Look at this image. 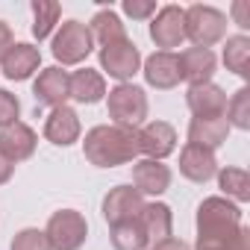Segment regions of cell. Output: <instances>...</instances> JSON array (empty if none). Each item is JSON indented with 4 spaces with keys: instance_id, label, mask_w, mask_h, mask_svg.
I'll return each mask as SVG.
<instances>
[{
    "instance_id": "15",
    "label": "cell",
    "mask_w": 250,
    "mask_h": 250,
    "mask_svg": "<svg viewBox=\"0 0 250 250\" xmlns=\"http://www.w3.org/2000/svg\"><path fill=\"white\" fill-rule=\"evenodd\" d=\"M133 188L145 197V194H162L171 188V168L156 162V159H142L133 165Z\"/></svg>"
},
{
    "instance_id": "5",
    "label": "cell",
    "mask_w": 250,
    "mask_h": 250,
    "mask_svg": "<svg viewBox=\"0 0 250 250\" xmlns=\"http://www.w3.org/2000/svg\"><path fill=\"white\" fill-rule=\"evenodd\" d=\"M44 235H47L50 250H80L88 235V224L77 209H59L50 215Z\"/></svg>"
},
{
    "instance_id": "9",
    "label": "cell",
    "mask_w": 250,
    "mask_h": 250,
    "mask_svg": "<svg viewBox=\"0 0 250 250\" xmlns=\"http://www.w3.org/2000/svg\"><path fill=\"white\" fill-rule=\"evenodd\" d=\"M177 147V133L171 124L165 121H150L139 130V153H145L147 159L162 162L165 156H171Z\"/></svg>"
},
{
    "instance_id": "21",
    "label": "cell",
    "mask_w": 250,
    "mask_h": 250,
    "mask_svg": "<svg viewBox=\"0 0 250 250\" xmlns=\"http://www.w3.org/2000/svg\"><path fill=\"white\" fill-rule=\"evenodd\" d=\"M229 136V124L227 118H191L188 124V145H200V147H221Z\"/></svg>"
},
{
    "instance_id": "34",
    "label": "cell",
    "mask_w": 250,
    "mask_h": 250,
    "mask_svg": "<svg viewBox=\"0 0 250 250\" xmlns=\"http://www.w3.org/2000/svg\"><path fill=\"white\" fill-rule=\"evenodd\" d=\"M232 15H235V24L238 27H244V30L250 27V6L244 3V0H238V3L232 6Z\"/></svg>"
},
{
    "instance_id": "7",
    "label": "cell",
    "mask_w": 250,
    "mask_h": 250,
    "mask_svg": "<svg viewBox=\"0 0 250 250\" xmlns=\"http://www.w3.org/2000/svg\"><path fill=\"white\" fill-rule=\"evenodd\" d=\"M139 65H142V53L133 44V39H118L100 47V68L121 83H127L139 71Z\"/></svg>"
},
{
    "instance_id": "28",
    "label": "cell",
    "mask_w": 250,
    "mask_h": 250,
    "mask_svg": "<svg viewBox=\"0 0 250 250\" xmlns=\"http://www.w3.org/2000/svg\"><path fill=\"white\" fill-rule=\"evenodd\" d=\"M229 127H238V130H250V88H238L232 94V100H227V112H224Z\"/></svg>"
},
{
    "instance_id": "25",
    "label": "cell",
    "mask_w": 250,
    "mask_h": 250,
    "mask_svg": "<svg viewBox=\"0 0 250 250\" xmlns=\"http://www.w3.org/2000/svg\"><path fill=\"white\" fill-rule=\"evenodd\" d=\"M59 15H62V6L56 3V0H33V18H36L33 36L39 42H44L53 33V27L59 24Z\"/></svg>"
},
{
    "instance_id": "17",
    "label": "cell",
    "mask_w": 250,
    "mask_h": 250,
    "mask_svg": "<svg viewBox=\"0 0 250 250\" xmlns=\"http://www.w3.org/2000/svg\"><path fill=\"white\" fill-rule=\"evenodd\" d=\"M186 103L194 112V118H224V112H227V94L215 83L191 85L186 94Z\"/></svg>"
},
{
    "instance_id": "10",
    "label": "cell",
    "mask_w": 250,
    "mask_h": 250,
    "mask_svg": "<svg viewBox=\"0 0 250 250\" xmlns=\"http://www.w3.org/2000/svg\"><path fill=\"white\" fill-rule=\"evenodd\" d=\"M145 197L133 188V186H115L106 197H103V218L109 227L121 224V221H130L142 212Z\"/></svg>"
},
{
    "instance_id": "32",
    "label": "cell",
    "mask_w": 250,
    "mask_h": 250,
    "mask_svg": "<svg viewBox=\"0 0 250 250\" xmlns=\"http://www.w3.org/2000/svg\"><path fill=\"white\" fill-rule=\"evenodd\" d=\"M124 12H127L133 21H145L156 12V3L153 0H124Z\"/></svg>"
},
{
    "instance_id": "35",
    "label": "cell",
    "mask_w": 250,
    "mask_h": 250,
    "mask_svg": "<svg viewBox=\"0 0 250 250\" xmlns=\"http://www.w3.org/2000/svg\"><path fill=\"white\" fill-rule=\"evenodd\" d=\"M12 174H15V162H12L3 150H0V186L9 183V180H12Z\"/></svg>"
},
{
    "instance_id": "33",
    "label": "cell",
    "mask_w": 250,
    "mask_h": 250,
    "mask_svg": "<svg viewBox=\"0 0 250 250\" xmlns=\"http://www.w3.org/2000/svg\"><path fill=\"white\" fill-rule=\"evenodd\" d=\"M15 44V36H12V27L6 21H0V59L9 53V47Z\"/></svg>"
},
{
    "instance_id": "31",
    "label": "cell",
    "mask_w": 250,
    "mask_h": 250,
    "mask_svg": "<svg viewBox=\"0 0 250 250\" xmlns=\"http://www.w3.org/2000/svg\"><path fill=\"white\" fill-rule=\"evenodd\" d=\"M18 115H21V103H18V97H15L12 91H6V88H0V130L9 127V124H15Z\"/></svg>"
},
{
    "instance_id": "24",
    "label": "cell",
    "mask_w": 250,
    "mask_h": 250,
    "mask_svg": "<svg viewBox=\"0 0 250 250\" xmlns=\"http://www.w3.org/2000/svg\"><path fill=\"white\" fill-rule=\"evenodd\" d=\"M88 33H91V39L100 42V44H112V42H118V39H127V30H124L121 18H118L112 9H100V12L91 18Z\"/></svg>"
},
{
    "instance_id": "36",
    "label": "cell",
    "mask_w": 250,
    "mask_h": 250,
    "mask_svg": "<svg viewBox=\"0 0 250 250\" xmlns=\"http://www.w3.org/2000/svg\"><path fill=\"white\" fill-rule=\"evenodd\" d=\"M147 250H188V244L171 235V238H165V241H159V244H153V247H147Z\"/></svg>"
},
{
    "instance_id": "13",
    "label": "cell",
    "mask_w": 250,
    "mask_h": 250,
    "mask_svg": "<svg viewBox=\"0 0 250 250\" xmlns=\"http://www.w3.org/2000/svg\"><path fill=\"white\" fill-rule=\"evenodd\" d=\"M80 115L71 109V106H56L47 121H44V139L50 145H59V147H68L80 139Z\"/></svg>"
},
{
    "instance_id": "4",
    "label": "cell",
    "mask_w": 250,
    "mask_h": 250,
    "mask_svg": "<svg viewBox=\"0 0 250 250\" xmlns=\"http://www.w3.org/2000/svg\"><path fill=\"white\" fill-rule=\"evenodd\" d=\"M227 33V15L218 12L215 6L194 3L186 9V39L194 42V47H212L224 39Z\"/></svg>"
},
{
    "instance_id": "26",
    "label": "cell",
    "mask_w": 250,
    "mask_h": 250,
    "mask_svg": "<svg viewBox=\"0 0 250 250\" xmlns=\"http://www.w3.org/2000/svg\"><path fill=\"white\" fill-rule=\"evenodd\" d=\"M224 65H227L232 74H238V77H247V74H250V39H247V36H232V39H227Z\"/></svg>"
},
{
    "instance_id": "8",
    "label": "cell",
    "mask_w": 250,
    "mask_h": 250,
    "mask_svg": "<svg viewBox=\"0 0 250 250\" xmlns=\"http://www.w3.org/2000/svg\"><path fill=\"white\" fill-rule=\"evenodd\" d=\"M150 39L156 42V47L171 50L180 47L186 42V9L183 6H162L150 24Z\"/></svg>"
},
{
    "instance_id": "11",
    "label": "cell",
    "mask_w": 250,
    "mask_h": 250,
    "mask_svg": "<svg viewBox=\"0 0 250 250\" xmlns=\"http://www.w3.org/2000/svg\"><path fill=\"white\" fill-rule=\"evenodd\" d=\"M33 94H36V103L39 106H65V100L71 97V74L62 71V68H44L33 85Z\"/></svg>"
},
{
    "instance_id": "14",
    "label": "cell",
    "mask_w": 250,
    "mask_h": 250,
    "mask_svg": "<svg viewBox=\"0 0 250 250\" xmlns=\"http://www.w3.org/2000/svg\"><path fill=\"white\" fill-rule=\"evenodd\" d=\"M36 145H39V136L33 127H27V124L15 121L9 124V127L0 130V150H3L12 162H24L36 153Z\"/></svg>"
},
{
    "instance_id": "27",
    "label": "cell",
    "mask_w": 250,
    "mask_h": 250,
    "mask_svg": "<svg viewBox=\"0 0 250 250\" xmlns=\"http://www.w3.org/2000/svg\"><path fill=\"white\" fill-rule=\"evenodd\" d=\"M218 183L232 200H238V203L250 200V177H247L244 168H224V171H218Z\"/></svg>"
},
{
    "instance_id": "2",
    "label": "cell",
    "mask_w": 250,
    "mask_h": 250,
    "mask_svg": "<svg viewBox=\"0 0 250 250\" xmlns=\"http://www.w3.org/2000/svg\"><path fill=\"white\" fill-rule=\"evenodd\" d=\"M241 229V209L227 197H206L197 206V238H224Z\"/></svg>"
},
{
    "instance_id": "29",
    "label": "cell",
    "mask_w": 250,
    "mask_h": 250,
    "mask_svg": "<svg viewBox=\"0 0 250 250\" xmlns=\"http://www.w3.org/2000/svg\"><path fill=\"white\" fill-rule=\"evenodd\" d=\"M194 250H250V232L247 227H241L238 232L224 235V238H197Z\"/></svg>"
},
{
    "instance_id": "30",
    "label": "cell",
    "mask_w": 250,
    "mask_h": 250,
    "mask_svg": "<svg viewBox=\"0 0 250 250\" xmlns=\"http://www.w3.org/2000/svg\"><path fill=\"white\" fill-rule=\"evenodd\" d=\"M12 250H50L47 244V235L44 229H21L15 238H12Z\"/></svg>"
},
{
    "instance_id": "3",
    "label": "cell",
    "mask_w": 250,
    "mask_h": 250,
    "mask_svg": "<svg viewBox=\"0 0 250 250\" xmlns=\"http://www.w3.org/2000/svg\"><path fill=\"white\" fill-rule=\"evenodd\" d=\"M109 118L115 121V127H130L139 130V124H145L147 118V94L145 88L133 85V83H121L109 91Z\"/></svg>"
},
{
    "instance_id": "12",
    "label": "cell",
    "mask_w": 250,
    "mask_h": 250,
    "mask_svg": "<svg viewBox=\"0 0 250 250\" xmlns=\"http://www.w3.org/2000/svg\"><path fill=\"white\" fill-rule=\"evenodd\" d=\"M180 174L191 183H209L218 174L215 150L200 147V145H186L180 153Z\"/></svg>"
},
{
    "instance_id": "20",
    "label": "cell",
    "mask_w": 250,
    "mask_h": 250,
    "mask_svg": "<svg viewBox=\"0 0 250 250\" xmlns=\"http://www.w3.org/2000/svg\"><path fill=\"white\" fill-rule=\"evenodd\" d=\"M139 224L145 227V235H147V241H150V247H153V244L171 238L174 215H171V209H168L165 203H145L142 212H139Z\"/></svg>"
},
{
    "instance_id": "16",
    "label": "cell",
    "mask_w": 250,
    "mask_h": 250,
    "mask_svg": "<svg viewBox=\"0 0 250 250\" xmlns=\"http://www.w3.org/2000/svg\"><path fill=\"white\" fill-rule=\"evenodd\" d=\"M145 80L153 85V88H174L183 74H180V56L171 53V50H156L147 62H145Z\"/></svg>"
},
{
    "instance_id": "23",
    "label": "cell",
    "mask_w": 250,
    "mask_h": 250,
    "mask_svg": "<svg viewBox=\"0 0 250 250\" xmlns=\"http://www.w3.org/2000/svg\"><path fill=\"white\" fill-rule=\"evenodd\" d=\"M109 238H112V247L115 250H147L150 247V241L145 235V227L139 224V215L130 218V221L115 224Z\"/></svg>"
},
{
    "instance_id": "18",
    "label": "cell",
    "mask_w": 250,
    "mask_h": 250,
    "mask_svg": "<svg viewBox=\"0 0 250 250\" xmlns=\"http://www.w3.org/2000/svg\"><path fill=\"white\" fill-rule=\"evenodd\" d=\"M180 74L191 85H206L212 83L215 74V53L206 47H188L180 53Z\"/></svg>"
},
{
    "instance_id": "6",
    "label": "cell",
    "mask_w": 250,
    "mask_h": 250,
    "mask_svg": "<svg viewBox=\"0 0 250 250\" xmlns=\"http://www.w3.org/2000/svg\"><path fill=\"white\" fill-rule=\"evenodd\" d=\"M94 47V39L88 33L85 24L80 21H65L59 27V33L53 36V56L62 65H80Z\"/></svg>"
},
{
    "instance_id": "19",
    "label": "cell",
    "mask_w": 250,
    "mask_h": 250,
    "mask_svg": "<svg viewBox=\"0 0 250 250\" xmlns=\"http://www.w3.org/2000/svg\"><path fill=\"white\" fill-rule=\"evenodd\" d=\"M39 62H42L39 47L18 42V44L9 47V53H6L3 59H0V68H3V77H6V80L21 83V80H27V77L39 68Z\"/></svg>"
},
{
    "instance_id": "1",
    "label": "cell",
    "mask_w": 250,
    "mask_h": 250,
    "mask_svg": "<svg viewBox=\"0 0 250 250\" xmlns=\"http://www.w3.org/2000/svg\"><path fill=\"white\" fill-rule=\"evenodd\" d=\"M85 159L97 168H118L139 156V130L115 127V124H100V127L85 133L83 142Z\"/></svg>"
},
{
    "instance_id": "22",
    "label": "cell",
    "mask_w": 250,
    "mask_h": 250,
    "mask_svg": "<svg viewBox=\"0 0 250 250\" xmlns=\"http://www.w3.org/2000/svg\"><path fill=\"white\" fill-rule=\"evenodd\" d=\"M106 94V80L91 71V68H83V71H74L71 74V97L80 100V103H97L103 100Z\"/></svg>"
}]
</instances>
